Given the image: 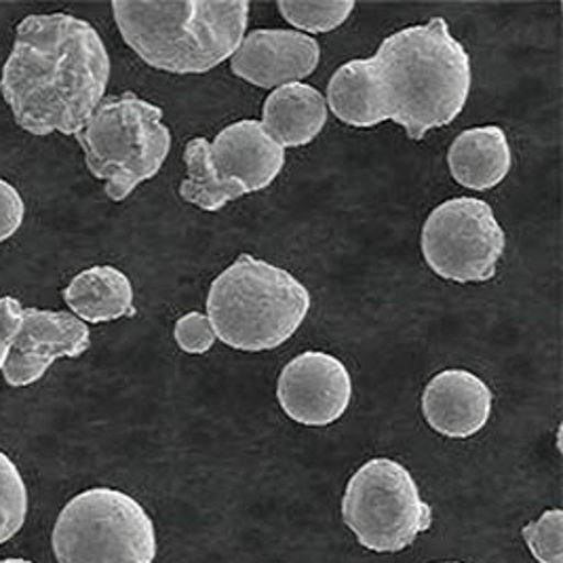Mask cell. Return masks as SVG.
<instances>
[{
    "instance_id": "cell-22",
    "label": "cell",
    "mask_w": 563,
    "mask_h": 563,
    "mask_svg": "<svg viewBox=\"0 0 563 563\" xmlns=\"http://www.w3.org/2000/svg\"><path fill=\"white\" fill-rule=\"evenodd\" d=\"M176 344L188 355H206L218 342L206 312H186L174 328Z\"/></svg>"
},
{
    "instance_id": "cell-21",
    "label": "cell",
    "mask_w": 563,
    "mask_h": 563,
    "mask_svg": "<svg viewBox=\"0 0 563 563\" xmlns=\"http://www.w3.org/2000/svg\"><path fill=\"white\" fill-rule=\"evenodd\" d=\"M562 509H551L540 515L538 521L523 526V538L538 563H563Z\"/></svg>"
},
{
    "instance_id": "cell-14",
    "label": "cell",
    "mask_w": 563,
    "mask_h": 563,
    "mask_svg": "<svg viewBox=\"0 0 563 563\" xmlns=\"http://www.w3.org/2000/svg\"><path fill=\"white\" fill-rule=\"evenodd\" d=\"M452 178L468 190L486 192L511 174L512 148L507 131L498 125L464 129L448 151Z\"/></svg>"
},
{
    "instance_id": "cell-3",
    "label": "cell",
    "mask_w": 563,
    "mask_h": 563,
    "mask_svg": "<svg viewBox=\"0 0 563 563\" xmlns=\"http://www.w3.org/2000/svg\"><path fill=\"white\" fill-rule=\"evenodd\" d=\"M252 4L231 2H112L123 41L144 64L169 75H206L243 43Z\"/></svg>"
},
{
    "instance_id": "cell-9",
    "label": "cell",
    "mask_w": 563,
    "mask_h": 563,
    "mask_svg": "<svg viewBox=\"0 0 563 563\" xmlns=\"http://www.w3.org/2000/svg\"><path fill=\"white\" fill-rule=\"evenodd\" d=\"M91 346L89 325L66 310L22 308L20 330L2 365V378L13 388L38 383L57 358L82 357Z\"/></svg>"
},
{
    "instance_id": "cell-25",
    "label": "cell",
    "mask_w": 563,
    "mask_h": 563,
    "mask_svg": "<svg viewBox=\"0 0 563 563\" xmlns=\"http://www.w3.org/2000/svg\"><path fill=\"white\" fill-rule=\"evenodd\" d=\"M0 563H34L30 560H22V558H9V560H0Z\"/></svg>"
},
{
    "instance_id": "cell-18",
    "label": "cell",
    "mask_w": 563,
    "mask_h": 563,
    "mask_svg": "<svg viewBox=\"0 0 563 563\" xmlns=\"http://www.w3.org/2000/svg\"><path fill=\"white\" fill-rule=\"evenodd\" d=\"M184 163H186V179L179 184V197L186 203L199 207L209 213H216L232 201H236V197L220 181L211 165L207 137H195L186 144Z\"/></svg>"
},
{
    "instance_id": "cell-23",
    "label": "cell",
    "mask_w": 563,
    "mask_h": 563,
    "mask_svg": "<svg viewBox=\"0 0 563 563\" xmlns=\"http://www.w3.org/2000/svg\"><path fill=\"white\" fill-rule=\"evenodd\" d=\"M24 216L26 206L20 190L11 181L0 179V243L9 241L22 229Z\"/></svg>"
},
{
    "instance_id": "cell-13",
    "label": "cell",
    "mask_w": 563,
    "mask_h": 563,
    "mask_svg": "<svg viewBox=\"0 0 563 563\" xmlns=\"http://www.w3.org/2000/svg\"><path fill=\"white\" fill-rule=\"evenodd\" d=\"M427 424L448 439H468L489 422L494 395L477 374L468 369H443L429 380L420 399Z\"/></svg>"
},
{
    "instance_id": "cell-16",
    "label": "cell",
    "mask_w": 563,
    "mask_h": 563,
    "mask_svg": "<svg viewBox=\"0 0 563 563\" xmlns=\"http://www.w3.org/2000/svg\"><path fill=\"white\" fill-rule=\"evenodd\" d=\"M133 285L117 266H91L78 273L64 289L70 312L82 323H110L135 314Z\"/></svg>"
},
{
    "instance_id": "cell-15",
    "label": "cell",
    "mask_w": 563,
    "mask_h": 563,
    "mask_svg": "<svg viewBox=\"0 0 563 563\" xmlns=\"http://www.w3.org/2000/svg\"><path fill=\"white\" fill-rule=\"evenodd\" d=\"M325 96L307 82H289L271 91L262 125L282 148H302L314 142L328 123Z\"/></svg>"
},
{
    "instance_id": "cell-4",
    "label": "cell",
    "mask_w": 563,
    "mask_h": 563,
    "mask_svg": "<svg viewBox=\"0 0 563 563\" xmlns=\"http://www.w3.org/2000/svg\"><path fill=\"white\" fill-rule=\"evenodd\" d=\"M310 291L289 271L241 254L209 287L207 319L216 338L243 353L275 351L302 328Z\"/></svg>"
},
{
    "instance_id": "cell-2",
    "label": "cell",
    "mask_w": 563,
    "mask_h": 563,
    "mask_svg": "<svg viewBox=\"0 0 563 563\" xmlns=\"http://www.w3.org/2000/svg\"><path fill=\"white\" fill-rule=\"evenodd\" d=\"M378 123L393 121L410 140L452 125L471 96V55L443 18L404 27L367 57Z\"/></svg>"
},
{
    "instance_id": "cell-24",
    "label": "cell",
    "mask_w": 563,
    "mask_h": 563,
    "mask_svg": "<svg viewBox=\"0 0 563 563\" xmlns=\"http://www.w3.org/2000/svg\"><path fill=\"white\" fill-rule=\"evenodd\" d=\"M22 302L4 296L0 298V372L4 365L7 353L11 349V342L15 338V333L20 330V314H22Z\"/></svg>"
},
{
    "instance_id": "cell-19",
    "label": "cell",
    "mask_w": 563,
    "mask_h": 563,
    "mask_svg": "<svg viewBox=\"0 0 563 563\" xmlns=\"http://www.w3.org/2000/svg\"><path fill=\"white\" fill-rule=\"evenodd\" d=\"M27 487L18 464L0 452V544L18 537L27 519Z\"/></svg>"
},
{
    "instance_id": "cell-5",
    "label": "cell",
    "mask_w": 563,
    "mask_h": 563,
    "mask_svg": "<svg viewBox=\"0 0 563 563\" xmlns=\"http://www.w3.org/2000/svg\"><path fill=\"white\" fill-rule=\"evenodd\" d=\"M87 169L102 179L108 199L123 203L137 186L158 176L172 153L163 108L135 93L103 100L75 135Z\"/></svg>"
},
{
    "instance_id": "cell-10",
    "label": "cell",
    "mask_w": 563,
    "mask_h": 563,
    "mask_svg": "<svg viewBox=\"0 0 563 563\" xmlns=\"http://www.w3.org/2000/svg\"><path fill=\"white\" fill-rule=\"evenodd\" d=\"M277 399L294 422L330 427L353 401V378L340 358L323 351H307L283 367Z\"/></svg>"
},
{
    "instance_id": "cell-12",
    "label": "cell",
    "mask_w": 563,
    "mask_h": 563,
    "mask_svg": "<svg viewBox=\"0 0 563 563\" xmlns=\"http://www.w3.org/2000/svg\"><path fill=\"white\" fill-rule=\"evenodd\" d=\"M209 153L218 178L236 199L273 186L287 161L285 148L257 119H243L218 131Z\"/></svg>"
},
{
    "instance_id": "cell-1",
    "label": "cell",
    "mask_w": 563,
    "mask_h": 563,
    "mask_svg": "<svg viewBox=\"0 0 563 563\" xmlns=\"http://www.w3.org/2000/svg\"><path fill=\"white\" fill-rule=\"evenodd\" d=\"M108 82L110 55L100 32L70 13H38L15 30L0 93L27 133L77 135Z\"/></svg>"
},
{
    "instance_id": "cell-7",
    "label": "cell",
    "mask_w": 563,
    "mask_h": 563,
    "mask_svg": "<svg viewBox=\"0 0 563 563\" xmlns=\"http://www.w3.org/2000/svg\"><path fill=\"white\" fill-rule=\"evenodd\" d=\"M342 519L363 549L401 553L431 530L433 509L401 462L372 459L346 484Z\"/></svg>"
},
{
    "instance_id": "cell-17",
    "label": "cell",
    "mask_w": 563,
    "mask_h": 563,
    "mask_svg": "<svg viewBox=\"0 0 563 563\" xmlns=\"http://www.w3.org/2000/svg\"><path fill=\"white\" fill-rule=\"evenodd\" d=\"M325 102L344 125L358 129L380 125L367 59H351L333 73Z\"/></svg>"
},
{
    "instance_id": "cell-26",
    "label": "cell",
    "mask_w": 563,
    "mask_h": 563,
    "mask_svg": "<svg viewBox=\"0 0 563 563\" xmlns=\"http://www.w3.org/2000/svg\"><path fill=\"white\" fill-rule=\"evenodd\" d=\"M437 563H462V562H437Z\"/></svg>"
},
{
    "instance_id": "cell-6",
    "label": "cell",
    "mask_w": 563,
    "mask_h": 563,
    "mask_svg": "<svg viewBox=\"0 0 563 563\" xmlns=\"http://www.w3.org/2000/svg\"><path fill=\"white\" fill-rule=\"evenodd\" d=\"M57 563H154L153 517L125 492L91 487L68 500L53 528Z\"/></svg>"
},
{
    "instance_id": "cell-8",
    "label": "cell",
    "mask_w": 563,
    "mask_h": 563,
    "mask_svg": "<svg viewBox=\"0 0 563 563\" xmlns=\"http://www.w3.org/2000/svg\"><path fill=\"white\" fill-rule=\"evenodd\" d=\"M420 250L437 277L486 283L498 273L507 234L489 203L475 197H454L429 213Z\"/></svg>"
},
{
    "instance_id": "cell-11",
    "label": "cell",
    "mask_w": 563,
    "mask_h": 563,
    "mask_svg": "<svg viewBox=\"0 0 563 563\" xmlns=\"http://www.w3.org/2000/svg\"><path fill=\"white\" fill-rule=\"evenodd\" d=\"M321 62V45L314 36L283 27H260L247 32L231 57L234 77L260 89H279L302 82Z\"/></svg>"
},
{
    "instance_id": "cell-20",
    "label": "cell",
    "mask_w": 563,
    "mask_h": 563,
    "mask_svg": "<svg viewBox=\"0 0 563 563\" xmlns=\"http://www.w3.org/2000/svg\"><path fill=\"white\" fill-rule=\"evenodd\" d=\"M355 2H279L277 9L283 20L302 34H328L346 24L355 11Z\"/></svg>"
}]
</instances>
